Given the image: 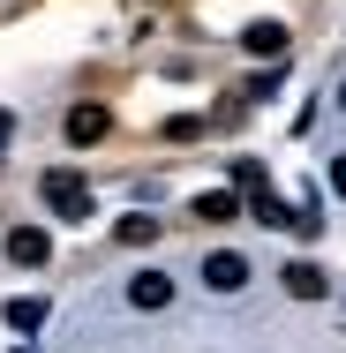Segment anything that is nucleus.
Segmentation results:
<instances>
[{
	"label": "nucleus",
	"instance_id": "nucleus-1",
	"mask_svg": "<svg viewBox=\"0 0 346 353\" xmlns=\"http://www.w3.org/2000/svg\"><path fill=\"white\" fill-rule=\"evenodd\" d=\"M46 203H53L61 218H75V225H83V218H90V188H83V173L53 165V173H46Z\"/></svg>",
	"mask_w": 346,
	"mask_h": 353
},
{
	"label": "nucleus",
	"instance_id": "nucleus-2",
	"mask_svg": "<svg viewBox=\"0 0 346 353\" xmlns=\"http://www.w3.org/2000/svg\"><path fill=\"white\" fill-rule=\"evenodd\" d=\"M204 285L211 293H241V285H249V263H241L233 248H218V256H204Z\"/></svg>",
	"mask_w": 346,
	"mask_h": 353
},
{
	"label": "nucleus",
	"instance_id": "nucleus-3",
	"mask_svg": "<svg viewBox=\"0 0 346 353\" xmlns=\"http://www.w3.org/2000/svg\"><path fill=\"white\" fill-rule=\"evenodd\" d=\"M46 256H53V241H46L38 225H15V233H8V263H15V271H38Z\"/></svg>",
	"mask_w": 346,
	"mask_h": 353
},
{
	"label": "nucleus",
	"instance_id": "nucleus-4",
	"mask_svg": "<svg viewBox=\"0 0 346 353\" xmlns=\"http://www.w3.org/2000/svg\"><path fill=\"white\" fill-rule=\"evenodd\" d=\"M61 128H68V143L83 150V143H98L106 128H113V113H106V105H68V121H61Z\"/></svg>",
	"mask_w": 346,
	"mask_h": 353
},
{
	"label": "nucleus",
	"instance_id": "nucleus-5",
	"mask_svg": "<svg viewBox=\"0 0 346 353\" xmlns=\"http://www.w3.org/2000/svg\"><path fill=\"white\" fill-rule=\"evenodd\" d=\"M166 301H173V279L166 271H136L128 279V308H166Z\"/></svg>",
	"mask_w": 346,
	"mask_h": 353
},
{
	"label": "nucleus",
	"instance_id": "nucleus-6",
	"mask_svg": "<svg viewBox=\"0 0 346 353\" xmlns=\"http://www.w3.org/2000/svg\"><path fill=\"white\" fill-rule=\"evenodd\" d=\"M241 46H249L256 61H286V23H249V30H241Z\"/></svg>",
	"mask_w": 346,
	"mask_h": 353
},
{
	"label": "nucleus",
	"instance_id": "nucleus-7",
	"mask_svg": "<svg viewBox=\"0 0 346 353\" xmlns=\"http://www.w3.org/2000/svg\"><path fill=\"white\" fill-rule=\"evenodd\" d=\"M196 218H204V225H226V218H241V196H233V188H204V196H196Z\"/></svg>",
	"mask_w": 346,
	"mask_h": 353
},
{
	"label": "nucleus",
	"instance_id": "nucleus-8",
	"mask_svg": "<svg viewBox=\"0 0 346 353\" xmlns=\"http://www.w3.org/2000/svg\"><path fill=\"white\" fill-rule=\"evenodd\" d=\"M286 293H294V301H316V293H324V271H316V263H286Z\"/></svg>",
	"mask_w": 346,
	"mask_h": 353
},
{
	"label": "nucleus",
	"instance_id": "nucleus-9",
	"mask_svg": "<svg viewBox=\"0 0 346 353\" xmlns=\"http://www.w3.org/2000/svg\"><path fill=\"white\" fill-rule=\"evenodd\" d=\"M8 323H15V331H38V323H46V301H23V293H15V301H8Z\"/></svg>",
	"mask_w": 346,
	"mask_h": 353
},
{
	"label": "nucleus",
	"instance_id": "nucleus-10",
	"mask_svg": "<svg viewBox=\"0 0 346 353\" xmlns=\"http://www.w3.org/2000/svg\"><path fill=\"white\" fill-rule=\"evenodd\" d=\"M121 241L143 248V241H158V218H121Z\"/></svg>",
	"mask_w": 346,
	"mask_h": 353
},
{
	"label": "nucleus",
	"instance_id": "nucleus-11",
	"mask_svg": "<svg viewBox=\"0 0 346 353\" xmlns=\"http://www.w3.org/2000/svg\"><path fill=\"white\" fill-rule=\"evenodd\" d=\"M331 188H339V196H346V150H339V158H331Z\"/></svg>",
	"mask_w": 346,
	"mask_h": 353
},
{
	"label": "nucleus",
	"instance_id": "nucleus-12",
	"mask_svg": "<svg viewBox=\"0 0 346 353\" xmlns=\"http://www.w3.org/2000/svg\"><path fill=\"white\" fill-rule=\"evenodd\" d=\"M8 136H15V113H0V143H8Z\"/></svg>",
	"mask_w": 346,
	"mask_h": 353
},
{
	"label": "nucleus",
	"instance_id": "nucleus-13",
	"mask_svg": "<svg viewBox=\"0 0 346 353\" xmlns=\"http://www.w3.org/2000/svg\"><path fill=\"white\" fill-rule=\"evenodd\" d=\"M339 113H346V83H339Z\"/></svg>",
	"mask_w": 346,
	"mask_h": 353
}]
</instances>
